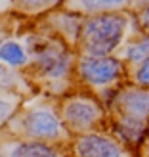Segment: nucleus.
<instances>
[{
	"mask_svg": "<svg viewBox=\"0 0 149 157\" xmlns=\"http://www.w3.org/2000/svg\"><path fill=\"white\" fill-rule=\"evenodd\" d=\"M78 52L65 40L38 29L33 21L31 29V65L25 75L36 92L61 98L76 88L75 65Z\"/></svg>",
	"mask_w": 149,
	"mask_h": 157,
	"instance_id": "nucleus-1",
	"label": "nucleus"
},
{
	"mask_svg": "<svg viewBox=\"0 0 149 157\" xmlns=\"http://www.w3.org/2000/svg\"><path fill=\"white\" fill-rule=\"evenodd\" d=\"M0 157H69L65 146L17 138L0 132Z\"/></svg>",
	"mask_w": 149,
	"mask_h": 157,
	"instance_id": "nucleus-9",
	"label": "nucleus"
},
{
	"mask_svg": "<svg viewBox=\"0 0 149 157\" xmlns=\"http://www.w3.org/2000/svg\"><path fill=\"white\" fill-rule=\"evenodd\" d=\"M0 90L15 92V94H21L25 98L33 96L36 92V88L29 81L25 71H19V69H13L10 65H4V63H0Z\"/></svg>",
	"mask_w": 149,
	"mask_h": 157,
	"instance_id": "nucleus-14",
	"label": "nucleus"
},
{
	"mask_svg": "<svg viewBox=\"0 0 149 157\" xmlns=\"http://www.w3.org/2000/svg\"><path fill=\"white\" fill-rule=\"evenodd\" d=\"M67 0H12V12L27 21H38L46 13L65 6Z\"/></svg>",
	"mask_w": 149,
	"mask_h": 157,
	"instance_id": "nucleus-12",
	"label": "nucleus"
},
{
	"mask_svg": "<svg viewBox=\"0 0 149 157\" xmlns=\"http://www.w3.org/2000/svg\"><path fill=\"white\" fill-rule=\"evenodd\" d=\"M109 113H121L136 119H149V88H142L138 84L124 82L117 92L115 104Z\"/></svg>",
	"mask_w": 149,
	"mask_h": 157,
	"instance_id": "nucleus-11",
	"label": "nucleus"
},
{
	"mask_svg": "<svg viewBox=\"0 0 149 157\" xmlns=\"http://www.w3.org/2000/svg\"><path fill=\"white\" fill-rule=\"evenodd\" d=\"M119 56L124 59V63L128 67L142 63L143 59L149 58V35L145 33L130 35L126 38V42L122 44V48L119 50Z\"/></svg>",
	"mask_w": 149,
	"mask_h": 157,
	"instance_id": "nucleus-15",
	"label": "nucleus"
},
{
	"mask_svg": "<svg viewBox=\"0 0 149 157\" xmlns=\"http://www.w3.org/2000/svg\"><path fill=\"white\" fill-rule=\"evenodd\" d=\"M134 0H67L65 8L82 15H94L103 12H124L130 10Z\"/></svg>",
	"mask_w": 149,
	"mask_h": 157,
	"instance_id": "nucleus-13",
	"label": "nucleus"
},
{
	"mask_svg": "<svg viewBox=\"0 0 149 157\" xmlns=\"http://www.w3.org/2000/svg\"><path fill=\"white\" fill-rule=\"evenodd\" d=\"M134 12H136V17H138V23H140L142 33L149 35V6L140 8V10H134Z\"/></svg>",
	"mask_w": 149,
	"mask_h": 157,
	"instance_id": "nucleus-18",
	"label": "nucleus"
},
{
	"mask_svg": "<svg viewBox=\"0 0 149 157\" xmlns=\"http://www.w3.org/2000/svg\"><path fill=\"white\" fill-rule=\"evenodd\" d=\"M147 127H149V119H147Z\"/></svg>",
	"mask_w": 149,
	"mask_h": 157,
	"instance_id": "nucleus-22",
	"label": "nucleus"
},
{
	"mask_svg": "<svg viewBox=\"0 0 149 157\" xmlns=\"http://www.w3.org/2000/svg\"><path fill=\"white\" fill-rule=\"evenodd\" d=\"M59 100V113L71 136L107 128L109 109L94 92L76 86Z\"/></svg>",
	"mask_w": 149,
	"mask_h": 157,
	"instance_id": "nucleus-4",
	"label": "nucleus"
},
{
	"mask_svg": "<svg viewBox=\"0 0 149 157\" xmlns=\"http://www.w3.org/2000/svg\"><path fill=\"white\" fill-rule=\"evenodd\" d=\"M130 35H134L132 10L84 15L76 52L86 56H113L119 54Z\"/></svg>",
	"mask_w": 149,
	"mask_h": 157,
	"instance_id": "nucleus-3",
	"label": "nucleus"
},
{
	"mask_svg": "<svg viewBox=\"0 0 149 157\" xmlns=\"http://www.w3.org/2000/svg\"><path fill=\"white\" fill-rule=\"evenodd\" d=\"M130 67L119 54L113 56H86L78 54L75 65V82L80 88L99 94L128 81Z\"/></svg>",
	"mask_w": 149,
	"mask_h": 157,
	"instance_id": "nucleus-5",
	"label": "nucleus"
},
{
	"mask_svg": "<svg viewBox=\"0 0 149 157\" xmlns=\"http://www.w3.org/2000/svg\"><path fill=\"white\" fill-rule=\"evenodd\" d=\"M107 130L119 140V142L128 147L136 157L140 155V150L149 138V127L147 121L136 119V117L121 115V113H109Z\"/></svg>",
	"mask_w": 149,
	"mask_h": 157,
	"instance_id": "nucleus-10",
	"label": "nucleus"
},
{
	"mask_svg": "<svg viewBox=\"0 0 149 157\" xmlns=\"http://www.w3.org/2000/svg\"><path fill=\"white\" fill-rule=\"evenodd\" d=\"M2 132L65 147L73 138L61 119L59 100L44 92H35L33 96L23 100L19 111L12 117V121L6 124Z\"/></svg>",
	"mask_w": 149,
	"mask_h": 157,
	"instance_id": "nucleus-2",
	"label": "nucleus"
},
{
	"mask_svg": "<svg viewBox=\"0 0 149 157\" xmlns=\"http://www.w3.org/2000/svg\"><path fill=\"white\" fill-rule=\"evenodd\" d=\"M35 23H36L38 29H42L46 33L61 38V40H65L69 46L76 48L78 42H80L84 15L63 6V8H59V10H54L50 13H46L44 17H40Z\"/></svg>",
	"mask_w": 149,
	"mask_h": 157,
	"instance_id": "nucleus-7",
	"label": "nucleus"
},
{
	"mask_svg": "<svg viewBox=\"0 0 149 157\" xmlns=\"http://www.w3.org/2000/svg\"><path fill=\"white\" fill-rule=\"evenodd\" d=\"M128 82L138 84L142 88H149V58L143 59L142 63L130 67L128 71Z\"/></svg>",
	"mask_w": 149,
	"mask_h": 157,
	"instance_id": "nucleus-17",
	"label": "nucleus"
},
{
	"mask_svg": "<svg viewBox=\"0 0 149 157\" xmlns=\"http://www.w3.org/2000/svg\"><path fill=\"white\" fill-rule=\"evenodd\" d=\"M69 157H136L107 128L73 136L67 146Z\"/></svg>",
	"mask_w": 149,
	"mask_h": 157,
	"instance_id": "nucleus-6",
	"label": "nucleus"
},
{
	"mask_svg": "<svg viewBox=\"0 0 149 157\" xmlns=\"http://www.w3.org/2000/svg\"><path fill=\"white\" fill-rule=\"evenodd\" d=\"M145 6H149V0H134L130 10H140V8H145Z\"/></svg>",
	"mask_w": 149,
	"mask_h": 157,
	"instance_id": "nucleus-20",
	"label": "nucleus"
},
{
	"mask_svg": "<svg viewBox=\"0 0 149 157\" xmlns=\"http://www.w3.org/2000/svg\"><path fill=\"white\" fill-rule=\"evenodd\" d=\"M25 96L15 92H4L0 90V132L6 128V124L12 121V117L19 111Z\"/></svg>",
	"mask_w": 149,
	"mask_h": 157,
	"instance_id": "nucleus-16",
	"label": "nucleus"
},
{
	"mask_svg": "<svg viewBox=\"0 0 149 157\" xmlns=\"http://www.w3.org/2000/svg\"><path fill=\"white\" fill-rule=\"evenodd\" d=\"M138 157H149V138L145 140V144L142 146V150H140V155Z\"/></svg>",
	"mask_w": 149,
	"mask_h": 157,
	"instance_id": "nucleus-21",
	"label": "nucleus"
},
{
	"mask_svg": "<svg viewBox=\"0 0 149 157\" xmlns=\"http://www.w3.org/2000/svg\"><path fill=\"white\" fill-rule=\"evenodd\" d=\"M12 12V0H0V15Z\"/></svg>",
	"mask_w": 149,
	"mask_h": 157,
	"instance_id": "nucleus-19",
	"label": "nucleus"
},
{
	"mask_svg": "<svg viewBox=\"0 0 149 157\" xmlns=\"http://www.w3.org/2000/svg\"><path fill=\"white\" fill-rule=\"evenodd\" d=\"M31 29L33 21L23 31H6L0 35V63L27 71L31 65Z\"/></svg>",
	"mask_w": 149,
	"mask_h": 157,
	"instance_id": "nucleus-8",
	"label": "nucleus"
}]
</instances>
